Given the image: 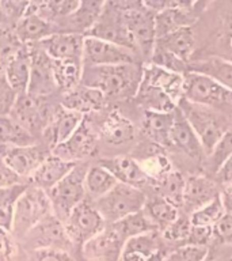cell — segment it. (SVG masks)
I'll return each mask as SVG.
<instances>
[{
  "mask_svg": "<svg viewBox=\"0 0 232 261\" xmlns=\"http://www.w3.org/2000/svg\"><path fill=\"white\" fill-rule=\"evenodd\" d=\"M23 184H26L24 179L20 175L16 174L15 171L6 163L3 156L0 155V189L23 185Z\"/></svg>",
  "mask_w": 232,
  "mask_h": 261,
  "instance_id": "46",
  "label": "cell"
},
{
  "mask_svg": "<svg viewBox=\"0 0 232 261\" xmlns=\"http://www.w3.org/2000/svg\"><path fill=\"white\" fill-rule=\"evenodd\" d=\"M213 237V228L212 227H198V226H191L190 236L187 245L193 246H205L209 244V241Z\"/></svg>",
  "mask_w": 232,
  "mask_h": 261,
  "instance_id": "48",
  "label": "cell"
},
{
  "mask_svg": "<svg viewBox=\"0 0 232 261\" xmlns=\"http://www.w3.org/2000/svg\"><path fill=\"white\" fill-rule=\"evenodd\" d=\"M117 184L118 181L115 179V177L101 165H95V166L87 169L84 178L85 193L94 201H97L98 199L107 195Z\"/></svg>",
  "mask_w": 232,
  "mask_h": 261,
  "instance_id": "32",
  "label": "cell"
},
{
  "mask_svg": "<svg viewBox=\"0 0 232 261\" xmlns=\"http://www.w3.org/2000/svg\"><path fill=\"white\" fill-rule=\"evenodd\" d=\"M105 6V2H93V0L80 2L76 11L57 23L59 32L87 36L101 18Z\"/></svg>",
  "mask_w": 232,
  "mask_h": 261,
  "instance_id": "18",
  "label": "cell"
},
{
  "mask_svg": "<svg viewBox=\"0 0 232 261\" xmlns=\"http://www.w3.org/2000/svg\"><path fill=\"white\" fill-rule=\"evenodd\" d=\"M144 212L151 220V223L154 224V227L160 231H164L181 215L178 207H175L174 204H171L160 196L147 201Z\"/></svg>",
  "mask_w": 232,
  "mask_h": 261,
  "instance_id": "35",
  "label": "cell"
},
{
  "mask_svg": "<svg viewBox=\"0 0 232 261\" xmlns=\"http://www.w3.org/2000/svg\"><path fill=\"white\" fill-rule=\"evenodd\" d=\"M213 237L221 242H232V215L224 214V216L213 227Z\"/></svg>",
  "mask_w": 232,
  "mask_h": 261,
  "instance_id": "49",
  "label": "cell"
},
{
  "mask_svg": "<svg viewBox=\"0 0 232 261\" xmlns=\"http://www.w3.org/2000/svg\"><path fill=\"white\" fill-rule=\"evenodd\" d=\"M27 261H75V258L63 250H33L28 252Z\"/></svg>",
  "mask_w": 232,
  "mask_h": 261,
  "instance_id": "47",
  "label": "cell"
},
{
  "mask_svg": "<svg viewBox=\"0 0 232 261\" xmlns=\"http://www.w3.org/2000/svg\"><path fill=\"white\" fill-rule=\"evenodd\" d=\"M37 144L36 136L8 116L0 117V146L24 147Z\"/></svg>",
  "mask_w": 232,
  "mask_h": 261,
  "instance_id": "34",
  "label": "cell"
},
{
  "mask_svg": "<svg viewBox=\"0 0 232 261\" xmlns=\"http://www.w3.org/2000/svg\"><path fill=\"white\" fill-rule=\"evenodd\" d=\"M27 187V184H23V185L0 189V227L7 228L11 231L14 205Z\"/></svg>",
  "mask_w": 232,
  "mask_h": 261,
  "instance_id": "39",
  "label": "cell"
},
{
  "mask_svg": "<svg viewBox=\"0 0 232 261\" xmlns=\"http://www.w3.org/2000/svg\"><path fill=\"white\" fill-rule=\"evenodd\" d=\"M52 60H72L83 63L84 36L75 33H54L37 44Z\"/></svg>",
  "mask_w": 232,
  "mask_h": 261,
  "instance_id": "16",
  "label": "cell"
},
{
  "mask_svg": "<svg viewBox=\"0 0 232 261\" xmlns=\"http://www.w3.org/2000/svg\"><path fill=\"white\" fill-rule=\"evenodd\" d=\"M232 158V129H227L213 150L208 154V169L217 174L228 159Z\"/></svg>",
  "mask_w": 232,
  "mask_h": 261,
  "instance_id": "40",
  "label": "cell"
},
{
  "mask_svg": "<svg viewBox=\"0 0 232 261\" xmlns=\"http://www.w3.org/2000/svg\"><path fill=\"white\" fill-rule=\"evenodd\" d=\"M53 214L52 204L44 189L28 185L14 205L11 234L14 238L23 240V237L41 220Z\"/></svg>",
  "mask_w": 232,
  "mask_h": 261,
  "instance_id": "4",
  "label": "cell"
},
{
  "mask_svg": "<svg viewBox=\"0 0 232 261\" xmlns=\"http://www.w3.org/2000/svg\"><path fill=\"white\" fill-rule=\"evenodd\" d=\"M125 238L113 224L102 230L93 240L81 246L85 258L93 261H118L121 256Z\"/></svg>",
  "mask_w": 232,
  "mask_h": 261,
  "instance_id": "14",
  "label": "cell"
},
{
  "mask_svg": "<svg viewBox=\"0 0 232 261\" xmlns=\"http://www.w3.org/2000/svg\"><path fill=\"white\" fill-rule=\"evenodd\" d=\"M76 165L77 163L68 162V161L59 158L54 154H50L34 171L30 181L34 187L48 192L53 187H56L61 179H64L75 169Z\"/></svg>",
  "mask_w": 232,
  "mask_h": 261,
  "instance_id": "25",
  "label": "cell"
},
{
  "mask_svg": "<svg viewBox=\"0 0 232 261\" xmlns=\"http://www.w3.org/2000/svg\"><path fill=\"white\" fill-rule=\"evenodd\" d=\"M30 50H32V75H30L27 93L34 97L44 98L45 95L57 89L53 76L52 59L40 46H32Z\"/></svg>",
  "mask_w": 232,
  "mask_h": 261,
  "instance_id": "17",
  "label": "cell"
},
{
  "mask_svg": "<svg viewBox=\"0 0 232 261\" xmlns=\"http://www.w3.org/2000/svg\"><path fill=\"white\" fill-rule=\"evenodd\" d=\"M117 6L121 12V19L126 36L129 38L130 49L136 55L140 53V56L151 59L156 41L155 12L144 3H138V2L137 3L121 2L117 3Z\"/></svg>",
  "mask_w": 232,
  "mask_h": 261,
  "instance_id": "2",
  "label": "cell"
},
{
  "mask_svg": "<svg viewBox=\"0 0 232 261\" xmlns=\"http://www.w3.org/2000/svg\"><path fill=\"white\" fill-rule=\"evenodd\" d=\"M99 165L107 169L120 184H125L140 189V187L151 181L150 175L147 174L137 159L132 156L118 155L113 158H105L101 159Z\"/></svg>",
  "mask_w": 232,
  "mask_h": 261,
  "instance_id": "19",
  "label": "cell"
},
{
  "mask_svg": "<svg viewBox=\"0 0 232 261\" xmlns=\"http://www.w3.org/2000/svg\"><path fill=\"white\" fill-rule=\"evenodd\" d=\"M99 136L105 143L114 147L129 144L136 138V129L129 118L120 112H110L99 128Z\"/></svg>",
  "mask_w": 232,
  "mask_h": 261,
  "instance_id": "26",
  "label": "cell"
},
{
  "mask_svg": "<svg viewBox=\"0 0 232 261\" xmlns=\"http://www.w3.org/2000/svg\"><path fill=\"white\" fill-rule=\"evenodd\" d=\"M28 2H0V12L8 18H15L16 22L24 15Z\"/></svg>",
  "mask_w": 232,
  "mask_h": 261,
  "instance_id": "50",
  "label": "cell"
},
{
  "mask_svg": "<svg viewBox=\"0 0 232 261\" xmlns=\"http://www.w3.org/2000/svg\"><path fill=\"white\" fill-rule=\"evenodd\" d=\"M224 214H225V211H224L223 201H221V197L219 195L216 199L212 200L211 203H208L207 205L191 212V226L213 228L217 224V222L223 218Z\"/></svg>",
  "mask_w": 232,
  "mask_h": 261,
  "instance_id": "38",
  "label": "cell"
},
{
  "mask_svg": "<svg viewBox=\"0 0 232 261\" xmlns=\"http://www.w3.org/2000/svg\"><path fill=\"white\" fill-rule=\"evenodd\" d=\"M187 72H195L213 79L232 91V60L211 56L202 60L189 63Z\"/></svg>",
  "mask_w": 232,
  "mask_h": 261,
  "instance_id": "30",
  "label": "cell"
},
{
  "mask_svg": "<svg viewBox=\"0 0 232 261\" xmlns=\"http://www.w3.org/2000/svg\"><path fill=\"white\" fill-rule=\"evenodd\" d=\"M18 94L11 89L8 85L3 73H0V117L2 116H8L11 113V109Z\"/></svg>",
  "mask_w": 232,
  "mask_h": 261,
  "instance_id": "44",
  "label": "cell"
},
{
  "mask_svg": "<svg viewBox=\"0 0 232 261\" xmlns=\"http://www.w3.org/2000/svg\"><path fill=\"white\" fill-rule=\"evenodd\" d=\"M208 254H209V250L205 246L185 245L164 256L163 261H204Z\"/></svg>",
  "mask_w": 232,
  "mask_h": 261,
  "instance_id": "42",
  "label": "cell"
},
{
  "mask_svg": "<svg viewBox=\"0 0 232 261\" xmlns=\"http://www.w3.org/2000/svg\"><path fill=\"white\" fill-rule=\"evenodd\" d=\"M190 231V216L179 215L178 218H177V220H174V222L163 231V238H164V241H167V242H170V244L179 245L178 248H181V246L187 245Z\"/></svg>",
  "mask_w": 232,
  "mask_h": 261,
  "instance_id": "41",
  "label": "cell"
},
{
  "mask_svg": "<svg viewBox=\"0 0 232 261\" xmlns=\"http://www.w3.org/2000/svg\"><path fill=\"white\" fill-rule=\"evenodd\" d=\"M23 246L26 250H63L69 252L72 242L65 232L64 223L54 214H50L34 226L23 237Z\"/></svg>",
  "mask_w": 232,
  "mask_h": 261,
  "instance_id": "10",
  "label": "cell"
},
{
  "mask_svg": "<svg viewBox=\"0 0 232 261\" xmlns=\"http://www.w3.org/2000/svg\"><path fill=\"white\" fill-rule=\"evenodd\" d=\"M141 82L155 86L164 91L177 105H179V102L183 99L185 75L171 72V71H167V69L160 68L158 65L150 63L142 68Z\"/></svg>",
  "mask_w": 232,
  "mask_h": 261,
  "instance_id": "24",
  "label": "cell"
},
{
  "mask_svg": "<svg viewBox=\"0 0 232 261\" xmlns=\"http://www.w3.org/2000/svg\"><path fill=\"white\" fill-rule=\"evenodd\" d=\"M195 48V36L191 28H182L171 32L155 41V48L170 53L179 60L189 64L191 55Z\"/></svg>",
  "mask_w": 232,
  "mask_h": 261,
  "instance_id": "29",
  "label": "cell"
},
{
  "mask_svg": "<svg viewBox=\"0 0 232 261\" xmlns=\"http://www.w3.org/2000/svg\"><path fill=\"white\" fill-rule=\"evenodd\" d=\"M174 112L172 113L146 112L142 129L151 143L162 148L170 147V132L174 124Z\"/></svg>",
  "mask_w": 232,
  "mask_h": 261,
  "instance_id": "31",
  "label": "cell"
},
{
  "mask_svg": "<svg viewBox=\"0 0 232 261\" xmlns=\"http://www.w3.org/2000/svg\"><path fill=\"white\" fill-rule=\"evenodd\" d=\"M121 64H137V55L111 41L84 36L83 67H109Z\"/></svg>",
  "mask_w": 232,
  "mask_h": 261,
  "instance_id": "8",
  "label": "cell"
},
{
  "mask_svg": "<svg viewBox=\"0 0 232 261\" xmlns=\"http://www.w3.org/2000/svg\"><path fill=\"white\" fill-rule=\"evenodd\" d=\"M146 195L141 189L118 182L111 191L95 201V207L107 223H115L144 210Z\"/></svg>",
  "mask_w": 232,
  "mask_h": 261,
  "instance_id": "5",
  "label": "cell"
},
{
  "mask_svg": "<svg viewBox=\"0 0 232 261\" xmlns=\"http://www.w3.org/2000/svg\"><path fill=\"white\" fill-rule=\"evenodd\" d=\"M221 201H223V207L225 214H231L232 215V188H225L223 193H220Z\"/></svg>",
  "mask_w": 232,
  "mask_h": 261,
  "instance_id": "52",
  "label": "cell"
},
{
  "mask_svg": "<svg viewBox=\"0 0 232 261\" xmlns=\"http://www.w3.org/2000/svg\"><path fill=\"white\" fill-rule=\"evenodd\" d=\"M170 147L182 151L183 154L190 158L201 159V156L205 154L198 136L195 135L194 129L191 128L179 108H177L174 112V124L170 132Z\"/></svg>",
  "mask_w": 232,
  "mask_h": 261,
  "instance_id": "20",
  "label": "cell"
},
{
  "mask_svg": "<svg viewBox=\"0 0 232 261\" xmlns=\"http://www.w3.org/2000/svg\"><path fill=\"white\" fill-rule=\"evenodd\" d=\"M83 120H84L83 114L59 106L50 114L48 124L45 125L44 130H42L45 143L48 144L50 150H53L54 147L71 138V135L79 128Z\"/></svg>",
  "mask_w": 232,
  "mask_h": 261,
  "instance_id": "15",
  "label": "cell"
},
{
  "mask_svg": "<svg viewBox=\"0 0 232 261\" xmlns=\"http://www.w3.org/2000/svg\"><path fill=\"white\" fill-rule=\"evenodd\" d=\"M53 76L56 82L57 89L64 93L76 89L81 83L83 76V63L72 60H52Z\"/></svg>",
  "mask_w": 232,
  "mask_h": 261,
  "instance_id": "33",
  "label": "cell"
},
{
  "mask_svg": "<svg viewBox=\"0 0 232 261\" xmlns=\"http://www.w3.org/2000/svg\"><path fill=\"white\" fill-rule=\"evenodd\" d=\"M217 175L225 188H232V158L224 163V166L217 171Z\"/></svg>",
  "mask_w": 232,
  "mask_h": 261,
  "instance_id": "51",
  "label": "cell"
},
{
  "mask_svg": "<svg viewBox=\"0 0 232 261\" xmlns=\"http://www.w3.org/2000/svg\"><path fill=\"white\" fill-rule=\"evenodd\" d=\"M107 98L99 90L79 85L76 89L64 93L61 106L76 113L85 116L91 112H98L105 108Z\"/></svg>",
  "mask_w": 232,
  "mask_h": 261,
  "instance_id": "28",
  "label": "cell"
},
{
  "mask_svg": "<svg viewBox=\"0 0 232 261\" xmlns=\"http://www.w3.org/2000/svg\"><path fill=\"white\" fill-rule=\"evenodd\" d=\"M158 181L160 197L174 204L175 207H182L185 187H186V178L183 177L182 173L171 170Z\"/></svg>",
  "mask_w": 232,
  "mask_h": 261,
  "instance_id": "36",
  "label": "cell"
},
{
  "mask_svg": "<svg viewBox=\"0 0 232 261\" xmlns=\"http://www.w3.org/2000/svg\"><path fill=\"white\" fill-rule=\"evenodd\" d=\"M216 184L207 175H190L186 178L185 195H183V207L187 211L194 212L195 210L207 205L212 200L219 196Z\"/></svg>",
  "mask_w": 232,
  "mask_h": 261,
  "instance_id": "27",
  "label": "cell"
},
{
  "mask_svg": "<svg viewBox=\"0 0 232 261\" xmlns=\"http://www.w3.org/2000/svg\"><path fill=\"white\" fill-rule=\"evenodd\" d=\"M3 156L8 166L22 178H32L34 171L48 158L49 151L41 144L24 147H4Z\"/></svg>",
  "mask_w": 232,
  "mask_h": 261,
  "instance_id": "13",
  "label": "cell"
},
{
  "mask_svg": "<svg viewBox=\"0 0 232 261\" xmlns=\"http://www.w3.org/2000/svg\"><path fill=\"white\" fill-rule=\"evenodd\" d=\"M142 68L144 67L138 63L109 67H84L80 85L99 90L106 98H134L141 83Z\"/></svg>",
  "mask_w": 232,
  "mask_h": 261,
  "instance_id": "1",
  "label": "cell"
},
{
  "mask_svg": "<svg viewBox=\"0 0 232 261\" xmlns=\"http://www.w3.org/2000/svg\"><path fill=\"white\" fill-rule=\"evenodd\" d=\"M89 167L77 163L75 169L64 179H61L56 187L48 191L49 200L52 204L53 214L64 223L68 215L85 200L84 178Z\"/></svg>",
  "mask_w": 232,
  "mask_h": 261,
  "instance_id": "6",
  "label": "cell"
},
{
  "mask_svg": "<svg viewBox=\"0 0 232 261\" xmlns=\"http://www.w3.org/2000/svg\"><path fill=\"white\" fill-rule=\"evenodd\" d=\"M97 134L84 117L79 128L71 135V138L54 147L52 150V154L64 159V161H68V162L79 163L83 159L91 156L97 150Z\"/></svg>",
  "mask_w": 232,
  "mask_h": 261,
  "instance_id": "11",
  "label": "cell"
},
{
  "mask_svg": "<svg viewBox=\"0 0 232 261\" xmlns=\"http://www.w3.org/2000/svg\"><path fill=\"white\" fill-rule=\"evenodd\" d=\"M163 258H164V254H160V256H158L156 258H154L152 261H163Z\"/></svg>",
  "mask_w": 232,
  "mask_h": 261,
  "instance_id": "53",
  "label": "cell"
},
{
  "mask_svg": "<svg viewBox=\"0 0 232 261\" xmlns=\"http://www.w3.org/2000/svg\"><path fill=\"white\" fill-rule=\"evenodd\" d=\"M16 253L15 238L7 228L0 227V261H12Z\"/></svg>",
  "mask_w": 232,
  "mask_h": 261,
  "instance_id": "45",
  "label": "cell"
},
{
  "mask_svg": "<svg viewBox=\"0 0 232 261\" xmlns=\"http://www.w3.org/2000/svg\"><path fill=\"white\" fill-rule=\"evenodd\" d=\"M163 254L158 232L150 231L125 241L118 261H152Z\"/></svg>",
  "mask_w": 232,
  "mask_h": 261,
  "instance_id": "22",
  "label": "cell"
},
{
  "mask_svg": "<svg viewBox=\"0 0 232 261\" xmlns=\"http://www.w3.org/2000/svg\"><path fill=\"white\" fill-rule=\"evenodd\" d=\"M183 99L193 105L215 110L220 114H232V91L213 79L199 73H185Z\"/></svg>",
  "mask_w": 232,
  "mask_h": 261,
  "instance_id": "3",
  "label": "cell"
},
{
  "mask_svg": "<svg viewBox=\"0 0 232 261\" xmlns=\"http://www.w3.org/2000/svg\"><path fill=\"white\" fill-rule=\"evenodd\" d=\"M24 46L26 45L20 42L15 32H11L8 29H0V56H2L3 65L6 61L10 60L12 56H15L16 53Z\"/></svg>",
  "mask_w": 232,
  "mask_h": 261,
  "instance_id": "43",
  "label": "cell"
},
{
  "mask_svg": "<svg viewBox=\"0 0 232 261\" xmlns=\"http://www.w3.org/2000/svg\"><path fill=\"white\" fill-rule=\"evenodd\" d=\"M105 223L95 204L85 199L64 220V227L72 245L83 246L106 227Z\"/></svg>",
  "mask_w": 232,
  "mask_h": 261,
  "instance_id": "9",
  "label": "cell"
},
{
  "mask_svg": "<svg viewBox=\"0 0 232 261\" xmlns=\"http://www.w3.org/2000/svg\"><path fill=\"white\" fill-rule=\"evenodd\" d=\"M3 75L18 95L27 93L32 75V50L28 45L4 63Z\"/></svg>",
  "mask_w": 232,
  "mask_h": 261,
  "instance_id": "21",
  "label": "cell"
},
{
  "mask_svg": "<svg viewBox=\"0 0 232 261\" xmlns=\"http://www.w3.org/2000/svg\"><path fill=\"white\" fill-rule=\"evenodd\" d=\"M228 261H232V256L229 257V258H228Z\"/></svg>",
  "mask_w": 232,
  "mask_h": 261,
  "instance_id": "56",
  "label": "cell"
},
{
  "mask_svg": "<svg viewBox=\"0 0 232 261\" xmlns=\"http://www.w3.org/2000/svg\"><path fill=\"white\" fill-rule=\"evenodd\" d=\"M10 116L33 135L37 130H41L42 134L45 125L50 118L41 98L34 97L28 93L19 94L16 97Z\"/></svg>",
  "mask_w": 232,
  "mask_h": 261,
  "instance_id": "12",
  "label": "cell"
},
{
  "mask_svg": "<svg viewBox=\"0 0 232 261\" xmlns=\"http://www.w3.org/2000/svg\"><path fill=\"white\" fill-rule=\"evenodd\" d=\"M111 224L117 228L120 234L125 240H129L132 237L141 236V234H146V232L156 231V228L154 227V224L151 223V220L146 215L144 210L140 212H136L133 215L126 216L124 219L118 220V222Z\"/></svg>",
  "mask_w": 232,
  "mask_h": 261,
  "instance_id": "37",
  "label": "cell"
},
{
  "mask_svg": "<svg viewBox=\"0 0 232 261\" xmlns=\"http://www.w3.org/2000/svg\"><path fill=\"white\" fill-rule=\"evenodd\" d=\"M204 261H215V258H213V257H211V256H209V254H208V257H207V258H205V260H204Z\"/></svg>",
  "mask_w": 232,
  "mask_h": 261,
  "instance_id": "55",
  "label": "cell"
},
{
  "mask_svg": "<svg viewBox=\"0 0 232 261\" xmlns=\"http://www.w3.org/2000/svg\"><path fill=\"white\" fill-rule=\"evenodd\" d=\"M178 108L185 116V118L189 121L191 128L194 129L195 135L198 136L199 143L202 146L204 152H205V155H208L213 150V147L223 136L224 132L227 130L224 129L223 121H220L221 117L215 110L193 105L185 99L179 102Z\"/></svg>",
  "mask_w": 232,
  "mask_h": 261,
  "instance_id": "7",
  "label": "cell"
},
{
  "mask_svg": "<svg viewBox=\"0 0 232 261\" xmlns=\"http://www.w3.org/2000/svg\"><path fill=\"white\" fill-rule=\"evenodd\" d=\"M3 72V61H2V56H0V73Z\"/></svg>",
  "mask_w": 232,
  "mask_h": 261,
  "instance_id": "54",
  "label": "cell"
},
{
  "mask_svg": "<svg viewBox=\"0 0 232 261\" xmlns=\"http://www.w3.org/2000/svg\"><path fill=\"white\" fill-rule=\"evenodd\" d=\"M14 32L22 44L32 45L40 44L45 38H48L54 33H59V29L54 23L41 18L38 14L26 8L24 15L16 22Z\"/></svg>",
  "mask_w": 232,
  "mask_h": 261,
  "instance_id": "23",
  "label": "cell"
}]
</instances>
